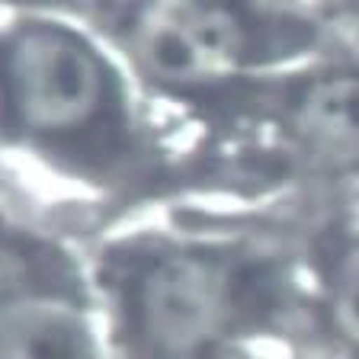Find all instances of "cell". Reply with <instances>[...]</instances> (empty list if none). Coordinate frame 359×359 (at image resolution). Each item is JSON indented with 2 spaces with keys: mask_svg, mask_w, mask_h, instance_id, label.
Returning a JSON list of instances; mask_svg holds the SVG:
<instances>
[{
  "mask_svg": "<svg viewBox=\"0 0 359 359\" xmlns=\"http://www.w3.org/2000/svg\"><path fill=\"white\" fill-rule=\"evenodd\" d=\"M132 39L144 71L173 87L222 81L247 48L244 22L222 0H151Z\"/></svg>",
  "mask_w": 359,
  "mask_h": 359,
  "instance_id": "2",
  "label": "cell"
},
{
  "mask_svg": "<svg viewBox=\"0 0 359 359\" xmlns=\"http://www.w3.org/2000/svg\"><path fill=\"white\" fill-rule=\"evenodd\" d=\"M292 122L327 164L359 167V74H330L305 87Z\"/></svg>",
  "mask_w": 359,
  "mask_h": 359,
  "instance_id": "5",
  "label": "cell"
},
{
  "mask_svg": "<svg viewBox=\"0 0 359 359\" xmlns=\"http://www.w3.org/2000/svg\"><path fill=\"white\" fill-rule=\"evenodd\" d=\"M231 311V276L209 257H164L138 283V324L144 340L164 356H193L212 346Z\"/></svg>",
  "mask_w": 359,
  "mask_h": 359,
  "instance_id": "3",
  "label": "cell"
},
{
  "mask_svg": "<svg viewBox=\"0 0 359 359\" xmlns=\"http://www.w3.org/2000/svg\"><path fill=\"white\" fill-rule=\"evenodd\" d=\"M7 93L16 119L42 135L74 132L103 103V67L81 39L55 26L22 29L10 42Z\"/></svg>",
  "mask_w": 359,
  "mask_h": 359,
  "instance_id": "1",
  "label": "cell"
},
{
  "mask_svg": "<svg viewBox=\"0 0 359 359\" xmlns=\"http://www.w3.org/2000/svg\"><path fill=\"white\" fill-rule=\"evenodd\" d=\"M0 359H90L83 318L61 299H13L0 305Z\"/></svg>",
  "mask_w": 359,
  "mask_h": 359,
  "instance_id": "4",
  "label": "cell"
},
{
  "mask_svg": "<svg viewBox=\"0 0 359 359\" xmlns=\"http://www.w3.org/2000/svg\"><path fill=\"white\" fill-rule=\"evenodd\" d=\"M330 314L337 330L359 346V247L346 250L337 263L334 289H330Z\"/></svg>",
  "mask_w": 359,
  "mask_h": 359,
  "instance_id": "6",
  "label": "cell"
}]
</instances>
